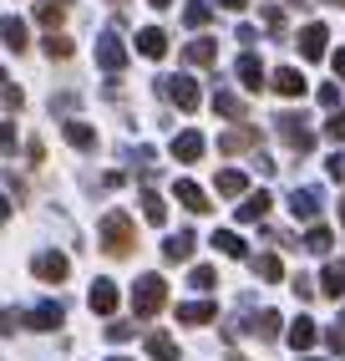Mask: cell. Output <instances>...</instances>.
I'll return each mask as SVG.
<instances>
[{
  "label": "cell",
  "mask_w": 345,
  "mask_h": 361,
  "mask_svg": "<svg viewBox=\"0 0 345 361\" xmlns=\"http://www.w3.org/2000/svg\"><path fill=\"white\" fill-rule=\"evenodd\" d=\"M96 239H102V250L112 259H122V255H132V245H137V224L122 209H112V214H102V224H96Z\"/></svg>",
  "instance_id": "obj_1"
},
{
  "label": "cell",
  "mask_w": 345,
  "mask_h": 361,
  "mask_svg": "<svg viewBox=\"0 0 345 361\" xmlns=\"http://www.w3.org/2000/svg\"><path fill=\"white\" fill-rule=\"evenodd\" d=\"M163 305H168V280H163V275H142V280L132 285V316H137V321H153Z\"/></svg>",
  "instance_id": "obj_2"
},
{
  "label": "cell",
  "mask_w": 345,
  "mask_h": 361,
  "mask_svg": "<svg viewBox=\"0 0 345 361\" xmlns=\"http://www.w3.org/2000/svg\"><path fill=\"white\" fill-rule=\"evenodd\" d=\"M275 128H280V137L289 142L294 153H310V148H315V133L305 128V117H300V112H280V117H275Z\"/></svg>",
  "instance_id": "obj_3"
},
{
  "label": "cell",
  "mask_w": 345,
  "mask_h": 361,
  "mask_svg": "<svg viewBox=\"0 0 345 361\" xmlns=\"http://www.w3.org/2000/svg\"><path fill=\"white\" fill-rule=\"evenodd\" d=\"M31 275L46 280V285H61V280L71 275V259H66L61 250H41V255L31 259Z\"/></svg>",
  "instance_id": "obj_4"
},
{
  "label": "cell",
  "mask_w": 345,
  "mask_h": 361,
  "mask_svg": "<svg viewBox=\"0 0 345 361\" xmlns=\"http://www.w3.org/2000/svg\"><path fill=\"white\" fill-rule=\"evenodd\" d=\"M96 66H102V71H122V66H127V46H122L112 31L96 36Z\"/></svg>",
  "instance_id": "obj_5"
},
{
  "label": "cell",
  "mask_w": 345,
  "mask_h": 361,
  "mask_svg": "<svg viewBox=\"0 0 345 361\" xmlns=\"http://www.w3.org/2000/svg\"><path fill=\"white\" fill-rule=\"evenodd\" d=\"M163 97L178 102L183 112H193L199 107V87H193V77H163Z\"/></svg>",
  "instance_id": "obj_6"
},
{
  "label": "cell",
  "mask_w": 345,
  "mask_h": 361,
  "mask_svg": "<svg viewBox=\"0 0 345 361\" xmlns=\"http://www.w3.org/2000/svg\"><path fill=\"white\" fill-rule=\"evenodd\" d=\"M20 321H26L31 331H56V326L66 321V310H61V300H41V305H36V310H26Z\"/></svg>",
  "instance_id": "obj_7"
},
{
  "label": "cell",
  "mask_w": 345,
  "mask_h": 361,
  "mask_svg": "<svg viewBox=\"0 0 345 361\" xmlns=\"http://www.w3.org/2000/svg\"><path fill=\"white\" fill-rule=\"evenodd\" d=\"M320 204H325V199H320V188H294V194H289V214H294V219H305V224H315Z\"/></svg>",
  "instance_id": "obj_8"
},
{
  "label": "cell",
  "mask_w": 345,
  "mask_h": 361,
  "mask_svg": "<svg viewBox=\"0 0 345 361\" xmlns=\"http://www.w3.org/2000/svg\"><path fill=\"white\" fill-rule=\"evenodd\" d=\"M87 305L96 310V316H112V310H117V285H112V280H92Z\"/></svg>",
  "instance_id": "obj_9"
},
{
  "label": "cell",
  "mask_w": 345,
  "mask_h": 361,
  "mask_svg": "<svg viewBox=\"0 0 345 361\" xmlns=\"http://www.w3.org/2000/svg\"><path fill=\"white\" fill-rule=\"evenodd\" d=\"M172 194H178V204H183V209H193V214H208V209H213V204H208V194H203V188L193 183V178H178V183H172Z\"/></svg>",
  "instance_id": "obj_10"
},
{
  "label": "cell",
  "mask_w": 345,
  "mask_h": 361,
  "mask_svg": "<svg viewBox=\"0 0 345 361\" xmlns=\"http://www.w3.org/2000/svg\"><path fill=\"white\" fill-rule=\"evenodd\" d=\"M203 148H208L203 133H178V137H172V158H178V163H199Z\"/></svg>",
  "instance_id": "obj_11"
},
{
  "label": "cell",
  "mask_w": 345,
  "mask_h": 361,
  "mask_svg": "<svg viewBox=\"0 0 345 361\" xmlns=\"http://www.w3.org/2000/svg\"><path fill=\"white\" fill-rule=\"evenodd\" d=\"M244 148H259V128H229L218 137V153H244Z\"/></svg>",
  "instance_id": "obj_12"
},
{
  "label": "cell",
  "mask_w": 345,
  "mask_h": 361,
  "mask_svg": "<svg viewBox=\"0 0 345 361\" xmlns=\"http://www.w3.org/2000/svg\"><path fill=\"white\" fill-rule=\"evenodd\" d=\"M193 245H199V239H193L188 229L168 234V245H163V259H168V264H183V259H193Z\"/></svg>",
  "instance_id": "obj_13"
},
{
  "label": "cell",
  "mask_w": 345,
  "mask_h": 361,
  "mask_svg": "<svg viewBox=\"0 0 345 361\" xmlns=\"http://www.w3.org/2000/svg\"><path fill=\"white\" fill-rule=\"evenodd\" d=\"M325 41H330L325 26H305V31H300V56H305V61H320V56H325Z\"/></svg>",
  "instance_id": "obj_14"
},
{
  "label": "cell",
  "mask_w": 345,
  "mask_h": 361,
  "mask_svg": "<svg viewBox=\"0 0 345 361\" xmlns=\"http://www.w3.org/2000/svg\"><path fill=\"white\" fill-rule=\"evenodd\" d=\"M61 133H66V142L77 153H96V128L92 123H61Z\"/></svg>",
  "instance_id": "obj_15"
},
{
  "label": "cell",
  "mask_w": 345,
  "mask_h": 361,
  "mask_svg": "<svg viewBox=\"0 0 345 361\" xmlns=\"http://www.w3.org/2000/svg\"><path fill=\"white\" fill-rule=\"evenodd\" d=\"M269 204H275V199H269L264 188H259V194H244V204H239V224H259L264 214H269Z\"/></svg>",
  "instance_id": "obj_16"
},
{
  "label": "cell",
  "mask_w": 345,
  "mask_h": 361,
  "mask_svg": "<svg viewBox=\"0 0 345 361\" xmlns=\"http://www.w3.org/2000/svg\"><path fill=\"white\" fill-rule=\"evenodd\" d=\"M213 316H218L213 300H188V305H178V321H183V326H208Z\"/></svg>",
  "instance_id": "obj_17"
},
{
  "label": "cell",
  "mask_w": 345,
  "mask_h": 361,
  "mask_svg": "<svg viewBox=\"0 0 345 361\" xmlns=\"http://www.w3.org/2000/svg\"><path fill=\"white\" fill-rule=\"evenodd\" d=\"M0 41H6L11 46V51H26V20H20V16H0Z\"/></svg>",
  "instance_id": "obj_18"
},
{
  "label": "cell",
  "mask_w": 345,
  "mask_h": 361,
  "mask_svg": "<svg viewBox=\"0 0 345 361\" xmlns=\"http://www.w3.org/2000/svg\"><path fill=\"white\" fill-rule=\"evenodd\" d=\"M66 11H71V0H36V20L46 31H56L61 20H66Z\"/></svg>",
  "instance_id": "obj_19"
},
{
  "label": "cell",
  "mask_w": 345,
  "mask_h": 361,
  "mask_svg": "<svg viewBox=\"0 0 345 361\" xmlns=\"http://www.w3.org/2000/svg\"><path fill=\"white\" fill-rule=\"evenodd\" d=\"M137 51H142V56H153V61L168 56V36H163L158 26H142V31H137Z\"/></svg>",
  "instance_id": "obj_20"
},
{
  "label": "cell",
  "mask_w": 345,
  "mask_h": 361,
  "mask_svg": "<svg viewBox=\"0 0 345 361\" xmlns=\"http://www.w3.org/2000/svg\"><path fill=\"white\" fill-rule=\"evenodd\" d=\"M183 61H188V66H213V61H218V46H213L208 36H203V41H188V46H183Z\"/></svg>",
  "instance_id": "obj_21"
},
{
  "label": "cell",
  "mask_w": 345,
  "mask_h": 361,
  "mask_svg": "<svg viewBox=\"0 0 345 361\" xmlns=\"http://www.w3.org/2000/svg\"><path fill=\"white\" fill-rule=\"evenodd\" d=\"M239 82L249 87V92H259V87H264V61H259L254 51H244V56H239Z\"/></svg>",
  "instance_id": "obj_22"
},
{
  "label": "cell",
  "mask_w": 345,
  "mask_h": 361,
  "mask_svg": "<svg viewBox=\"0 0 345 361\" xmlns=\"http://www.w3.org/2000/svg\"><path fill=\"white\" fill-rule=\"evenodd\" d=\"M315 336H320V331H315V321H310V316H300V321L284 331V341H289L294 351H310V346H315Z\"/></svg>",
  "instance_id": "obj_23"
},
{
  "label": "cell",
  "mask_w": 345,
  "mask_h": 361,
  "mask_svg": "<svg viewBox=\"0 0 345 361\" xmlns=\"http://www.w3.org/2000/svg\"><path fill=\"white\" fill-rule=\"evenodd\" d=\"M320 290H325L330 300L345 295V259H330V264H325V275H320Z\"/></svg>",
  "instance_id": "obj_24"
},
{
  "label": "cell",
  "mask_w": 345,
  "mask_h": 361,
  "mask_svg": "<svg viewBox=\"0 0 345 361\" xmlns=\"http://www.w3.org/2000/svg\"><path fill=\"white\" fill-rule=\"evenodd\" d=\"M275 92H280V97H305V77L294 66H280L275 71Z\"/></svg>",
  "instance_id": "obj_25"
},
{
  "label": "cell",
  "mask_w": 345,
  "mask_h": 361,
  "mask_svg": "<svg viewBox=\"0 0 345 361\" xmlns=\"http://www.w3.org/2000/svg\"><path fill=\"white\" fill-rule=\"evenodd\" d=\"M142 219L147 224H168V204H163V194H158V188H142Z\"/></svg>",
  "instance_id": "obj_26"
},
{
  "label": "cell",
  "mask_w": 345,
  "mask_h": 361,
  "mask_svg": "<svg viewBox=\"0 0 345 361\" xmlns=\"http://www.w3.org/2000/svg\"><path fill=\"white\" fill-rule=\"evenodd\" d=\"M218 194H224V199H244V194H249V178H244L239 168H224V173H218Z\"/></svg>",
  "instance_id": "obj_27"
},
{
  "label": "cell",
  "mask_w": 345,
  "mask_h": 361,
  "mask_svg": "<svg viewBox=\"0 0 345 361\" xmlns=\"http://www.w3.org/2000/svg\"><path fill=\"white\" fill-rule=\"evenodd\" d=\"M147 356H153V361H178V341L163 336V331H153V336H147Z\"/></svg>",
  "instance_id": "obj_28"
},
{
  "label": "cell",
  "mask_w": 345,
  "mask_h": 361,
  "mask_svg": "<svg viewBox=\"0 0 345 361\" xmlns=\"http://www.w3.org/2000/svg\"><path fill=\"white\" fill-rule=\"evenodd\" d=\"M41 51L51 56V61H66L77 46H71V36H61V31H46V41H41Z\"/></svg>",
  "instance_id": "obj_29"
},
{
  "label": "cell",
  "mask_w": 345,
  "mask_h": 361,
  "mask_svg": "<svg viewBox=\"0 0 345 361\" xmlns=\"http://www.w3.org/2000/svg\"><path fill=\"white\" fill-rule=\"evenodd\" d=\"M244 331H254L259 341H275V336H280V316H275V310H259V316L244 326Z\"/></svg>",
  "instance_id": "obj_30"
},
{
  "label": "cell",
  "mask_w": 345,
  "mask_h": 361,
  "mask_svg": "<svg viewBox=\"0 0 345 361\" xmlns=\"http://www.w3.org/2000/svg\"><path fill=\"white\" fill-rule=\"evenodd\" d=\"M330 245H335V234H330L325 224H310V234H305L300 250H310V255H330Z\"/></svg>",
  "instance_id": "obj_31"
},
{
  "label": "cell",
  "mask_w": 345,
  "mask_h": 361,
  "mask_svg": "<svg viewBox=\"0 0 345 361\" xmlns=\"http://www.w3.org/2000/svg\"><path fill=\"white\" fill-rule=\"evenodd\" d=\"M213 250L229 255V259H244V239H239L234 229H213Z\"/></svg>",
  "instance_id": "obj_32"
},
{
  "label": "cell",
  "mask_w": 345,
  "mask_h": 361,
  "mask_svg": "<svg viewBox=\"0 0 345 361\" xmlns=\"http://www.w3.org/2000/svg\"><path fill=\"white\" fill-rule=\"evenodd\" d=\"M213 112H224V117H234V123H244V97H239V92H218V97H213Z\"/></svg>",
  "instance_id": "obj_33"
},
{
  "label": "cell",
  "mask_w": 345,
  "mask_h": 361,
  "mask_svg": "<svg viewBox=\"0 0 345 361\" xmlns=\"http://www.w3.org/2000/svg\"><path fill=\"white\" fill-rule=\"evenodd\" d=\"M213 280H218V270H213V264H193V275H188V285H193V290H213Z\"/></svg>",
  "instance_id": "obj_34"
},
{
  "label": "cell",
  "mask_w": 345,
  "mask_h": 361,
  "mask_svg": "<svg viewBox=\"0 0 345 361\" xmlns=\"http://www.w3.org/2000/svg\"><path fill=\"white\" fill-rule=\"evenodd\" d=\"M254 270H259V280H280V275H284V264H280V255H259V259H254Z\"/></svg>",
  "instance_id": "obj_35"
},
{
  "label": "cell",
  "mask_w": 345,
  "mask_h": 361,
  "mask_svg": "<svg viewBox=\"0 0 345 361\" xmlns=\"http://www.w3.org/2000/svg\"><path fill=\"white\" fill-rule=\"evenodd\" d=\"M208 16H213V11L203 6V0H193V6L183 11V26H193V31H199V26H208Z\"/></svg>",
  "instance_id": "obj_36"
},
{
  "label": "cell",
  "mask_w": 345,
  "mask_h": 361,
  "mask_svg": "<svg viewBox=\"0 0 345 361\" xmlns=\"http://www.w3.org/2000/svg\"><path fill=\"white\" fill-rule=\"evenodd\" d=\"M132 336H137L132 321H112V326H107V341H132Z\"/></svg>",
  "instance_id": "obj_37"
},
{
  "label": "cell",
  "mask_w": 345,
  "mask_h": 361,
  "mask_svg": "<svg viewBox=\"0 0 345 361\" xmlns=\"http://www.w3.org/2000/svg\"><path fill=\"white\" fill-rule=\"evenodd\" d=\"M15 326H26L20 310H0V336H15Z\"/></svg>",
  "instance_id": "obj_38"
},
{
  "label": "cell",
  "mask_w": 345,
  "mask_h": 361,
  "mask_svg": "<svg viewBox=\"0 0 345 361\" xmlns=\"http://www.w3.org/2000/svg\"><path fill=\"white\" fill-rule=\"evenodd\" d=\"M325 137H330V142H345V112H335L330 123H325Z\"/></svg>",
  "instance_id": "obj_39"
},
{
  "label": "cell",
  "mask_w": 345,
  "mask_h": 361,
  "mask_svg": "<svg viewBox=\"0 0 345 361\" xmlns=\"http://www.w3.org/2000/svg\"><path fill=\"white\" fill-rule=\"evenodd\" d=\"M0 153H15V123H0Z\"/></svg>",
  "instance_id": "obj_40"
},
{
  "label": "cell",
  "mask_w": 345,
  "mask_h": 361,
  "mask_svg": "<svg viewBox=\"0 0 345 361\" xmlns=\"http://www.w3.org/2000/svg\"><path fill=\"white\" fill-rule=\"evenodd\" d=\"M264 26H269V31H275V36H284V16H280L275 6H264Z\"/></svg>",
  "instance_id": "obj_41"
},
{
  "label": "cell",
  "mask_w": 345,
  "mask_h": 361,
  "mask_svg": "<svg viewBox=\"0 0 345 361\" xmlns=\"http://www.w3.org/2000/svg\"><path fill=\"white\" fill-rule=\"evenodd\" d=\"M294 295H300V300H310V295H315V285H310L305 275H294Z\"/></svg>",
  "instance_id": "obj_42"
},
{
  "label": "cell",
  "mask_w": 345,
  "mask_h": 361,
  "mask_svg": "<svg viewBox=\"0 0 345 361\" xmlns=\"http://www.w3.org/2000/svg\"><path fill=\"white\" fill-rule=\"evenodd\" d=\"M320 102H325V107H340V87H320Z\"/></svg>",
  "instance_id": "obj_43"
},
{
  "label": "cell",
  "mask_w": 345,
  "mask_h": 361,
  "mask_svg": "<svg viewBox=\"0 0 345 361\" xmlns=\"http://www.w3.org/2000/svg\"><path fill=\"white\" fill-rule=\"evenodd\" d=\"M325 341H330V351H340V356H345V331H340V326H335V331L325 336Z\"/></svg>",
  "instance_id": "obj_44"
},
{
  "label": "cell",
  "mask_w": 345,
  "mask_h": 361,
  "mask_svg": "<svg viewBox=\"0 0 345 361\" xmlns=\"http://www.w3.org/2000/svg\"><path fill=\"white\" fill-rule=\"evenodd\" d=\"M330 66H335V77H345V51H335V56H330Z\"/></svg>",
  "instance_id": "obj_45"
},
{
  "label": "cell",
  "mask_w": 345,
  "mask_h": 361,
  "mask_svg": "<svg viewBox=\"0 0 345 361\" xmlns=\"http://www.w3.org/2000/svg\"><path fill=\"white\" fill-rule=\"evenodd\" d=\"M218 6H224V11H244L249 0H218Z\"/></svg>",
  "instance_id": "obj_46"
},
{
  "label": "cell",
  "mask_w": 345,
  "mask_h": 361,
  "mask_svg": "<svg viewBox=\"0 0 345 361\" xmlns=\"http://www.w3.org/2000/svg\"><path fill=\"white\" fill-rule=\"evenodd\" d=\"M6 219H11V199H6V194H0V224H6Z\"/></svg>",
  "instance_id": "obj_47"
},
{
  "label": "cell",
  "mask_w": 345,
  "mask_h": 361,
  "mask_svg": "<svg viewBox=\"0 0 345 361\" xmlns=\"http://www.w3.org/2000/svg\"><path fill=\"white\" fill-rule=\"evenodd\" d=\"M147 6H153V11H168V6H172V0H147Z\"/></svg>",
  "instance_id": "obj_48"
},
{
  "label": "cell",
  "mask_w": 345,
  "mask_h": 361,
  "mask_svg": "<svg viewBox=\"0 0 345 361\" xmlns=\"http://www.w3.org/2000/svg\"><path fill=\"white\" fill-rule=\"evenodd\" d=\"M335 209H340V229H345V199H340V204H335Z\"/></svg>",
  "instance_id": "obj_49"
},
{
  "label": "cell",
  "mask_w": 345,
  "mask_h": 361,
  "mask_svg": "<svg viewBox=\"0 0 345 361\" xmlns=\"http://www.w3.org/2000/svg\"><path fill=\"white\" fill-rule=\"evenodd\" d=\"M107 361H127V356H107Z\"/></svg>",
  "instance_id": "obj_50"
},
{
  "label": "cell",
  "mask_w": 345,
  "mask_h": 361,
  "mask_svg": "<svg viewBox=\"0 0 345 361\" xmlns=\"http://www.w3.org/2000/svg\"><path fill=\"white\" fill-rule=\"evenodd\" d=\"M305 361H325V356H305Z\"/></svg>",
  "instance_id": "obj_51"
},
{
  "label": "cell",
  "mask_w": 345,
  "mask_h": 361,
  "mask_svg": "<svg viewBox=\"0 0 345 361\" xmlns=\"http://www.w3.org/2000/svg\"><path fill=\"white\" fill-rule=\"evenodd\" d=\"M0 82H6V66H0Z\"/></svg>",
  "instance_id": "obj_52"
},
{
  "label": "cell",
  "mask_w": 345,
  "mask_h": 361,
  "mask_svg": "<svg viewBox=\"0 0 345 361\" xmlns=\"http://www.w3.org/2000/svg\"><path fill=\"white\" fill-rule=\"evenodd\" d=\"M330 6H345V0H330Z\"/></svg>",
  "instance_id": "obj_53"
},
{
  "label": "cell",
  "mask_w": 345,
  "mask_h": 361,
  "mask_svg": "<svg viewBox=\"0 0 345 361\" xmlns=\"http://www.w3.org/2000/svg\"><path fill=\"white\" fill-rule=\"evenodd\" d=\"M112 6H122V0H112Z\"/></svg>",
  "instance_id": "obj_54"
},
{
  "label": "cell",
  "mask_w": 345,
  "mask_h": 361,
  "mask_svg": "<svg viewBox=\"0 0 345 361\" xmlns=\"http://www.w3.org/2000/svg\"><path fill=\"white\" fill-rule=\"evenodd\" d=\"M234 361H244V356H234Z\"/></svg>",
  "instance_id": "obj_55"
}]
</instances>
